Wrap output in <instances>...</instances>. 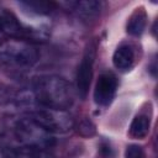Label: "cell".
<instances>
[{
	"label": "cell",
	"mask_w": 158,
	"mask_h": 158,
	"mask_svg": "<svg viewBox=\"0 0 158 158\" xmlns=\"http://www.w3.org/2000/svg\"><path fill=\"white\" fill-rule=\"evenodd\" d=\"M32 99L42 107L67 110L73 105L74 90L72 84L59 75H42L32 84Z\"/></svg>",
	"instance_id": "6da1fadb"
},
{
	"label": "cell",
	"mask_w": 158,
	"mask_h": 158,
	"mask_svg": "<svg viewBox=\"0 0 158 158\" xmlns=\"http://www.w3.org/2000/svg\"><path fill=\"white\" fill-rule=\"evenodd\" d=\"M14 137L20 147L47 148L54 144L52 133L46 131L30 116L19 118L14 125Z\"/></svg>",
	"instance_id": "7a4b0ae2"
},
{
	"label": "cell",
	"mask_w": 158,
	"mask_h": 158,
	"mask_svg": "<svg viewBox=\"0 0 158 158\" xmlns=\"http://www.w3.org/2000/svg\"><path fill=\"white\" fill-rule=\"evenodd\" d=\"M28 116L49 133H65L74 126V118L67 110L38 106Z\"/></svg>",
	"instance_id": "3957f363"
},
{
	"label": "cell",
	"mask_w": 158,
	"mask_h": 158,
	"mask_svg": "<svg viewBox=\"0 0 158 158\" xmlns=\"http://www.w3.org/2000/svg\"><path fill=\"white\" fill-rule=\"evenodd\" d=\"M0 32L5 33L7 37L15 38L16 41L23 42H38L47 37V33L42 28L23 25L14 12L6 9L0 10Z\"/></svg>",
	"instance_id": "277c9868"
},
{
	"label": "cell",
	"mask_w": 158,
	"mask_h": 158,
	"mask_svg": "<svg viewBox=\"0 0 158 158\" xmlns=\"http://www.w3.org/2000/svg\"><path fill=\"white\" fill-rule=\"evenodd\" d=\"M38 60V51L30 42L17 41L10 43L0 52V63L14 68H30Z\"/></svg>",
	"instance_id": "5b68a950"
},
{
	"label": "cell",
	"mask_w": 158,
	"mask_h": 158,
	"mask_svg": "<svg viewBox=\"0 0 158 158\" xmlns=\"http://www.w3.org/2000/svg\"><path fill=\"white\" fill-rule=\"evenodd\" d=\"M117 89V79L112 73H102L99 75L95 89H94V100L100 106L109 105L116 93Z\"/></svg>",
	"instance_id": "8992f818"
},
{
	"label": "cell",
	"mask_w": 158,
	"mask_h": 158,
	"mask_svg": "<svg viewBox=\"0 0 158 158\" xmlns=\"http://www.w3.org/2000/svg\"><path fill=\"white\" fill-rule=\"evenodd\" d=\"M91 78H93V56L88 53L81 59L77 70V77H75L77 93L81 99H84L89 91Z\"/></svg>",
	"instance_id": "52a82bcc"
},
{
	"label": "cell",
	"mask_w": 158,
	"mask_h": 158,
	"mask_svg": "<svg viewBox=\"0 0 158 158\" xmlns=\"http://www.w3.org/2000/svg\"><path fill=\"white\" fill-rule=\"evenodd\" d=\"M135 60V53L130 44H121L118 46L112 56L114 65L120 70H127L132 67Z\"/></svg>",
	"instance_id": "ba28073f"
},
{
	"label": "cell",
	"mask_w": 158,
	"mask_h": 158,
	"mask_svg": "<svg viewBox=\"0 0 158 158\" xmlns=\"http://www.w3.org/2000/svg\"><path fill=\"white\" fill-rule=\"evenodd\" d=\"M100 2L95 0H86V1H77L73 2V10L81 17L89 20L94 19L100 12Z\"/></svg>",
	"instance_id": "9c48e42d"
},
{
	"label": "cell",
	"mask_w": 158,
	"mask_h": 158,
	"mask_svg": "<svg viewBox=\"0 0 158 158\" xmlns=\"http://www.w3.org/2000/svg\"><path fill=\"white\" fill-rule=\"evenodd\" d=\"M149 117H147L146 115H137L131 122L130 135L133 138H143L149 132Z\"/></svg>",
	"instance_id": "30bf717a"
},
{
	"label": "cell",
	"mask_w": 158,
	"mask_h": 158,
	"mask_svg": "<svg viewBox=\"0 0 158 158\" xmlns=\"http://www.w3.org/2000/svg\"><path fill=\"white\" fill-rule=\"evenodd\" d=\"M12 158H54V156L47 148L19 147L12 152Z\"/></svg>",
	"instance_id": "8fae6325"
},
{
	"label": "cell",
	"mask_w": 158,
	"mask_h": 158,
	"mask_svg": "<svg viewBox=\"0 0 158 158\" xmlns=\"http://www.w3.org/2000/svg\"><path fill=\"white\" fill-rule=\"evenodd\" d=\"M146 14L142 10H137L127 22V32L132 36H139L146 27Z\"/></svg>",
	"instance_id": "7c38bea8"
},
{
	"label": "cell",
	"mask_w": 158,
	"mask_h": 158,
	"mask_svg": "<svg viewBox=\"0 0 158 158\" xmlns=\"http://www.w3.org/2000/svg\"><path fill=\"white\" fill-rule=\"evenodd\" d=\"M20 5L23 6L26 10L35 14H40V15L48 14L54 7V4L49 1H23V2H20Z\"/></svg>",
	"instance_id": "4fadbf2b"
},
{
	"label": "cell",
	"mask_w": 158,
	"mask_h": 158,
	"mask_svg": "<svg viewBox=\"0 0 158 158\" xmlns=\"http://www.w3.org/2000/svg\"><path fill=\"white\" fill-rule=\"evenodd\" d=\"M12 100H16V96L11 90V88H9L7 85L0 84V105L11 102Z\"/></svg>",
	"instance_id": "5bb4252c"
},
{
	"label": "cell",
	"mask_w": 158,
	"mask_h": 158,
	"mask_svg": "<svg viewBox=\"0 0 158 158\" xmlns=\"http://www.w3.org/2000/svg\"><path fill=\"white\" fill-rule=\"evenodd\" d=\"M125 158H143L142 147L138 146V144H130L126 148Z\"/></svg>",
	"instance_id": "9a60e30c"
}]
</instances>
